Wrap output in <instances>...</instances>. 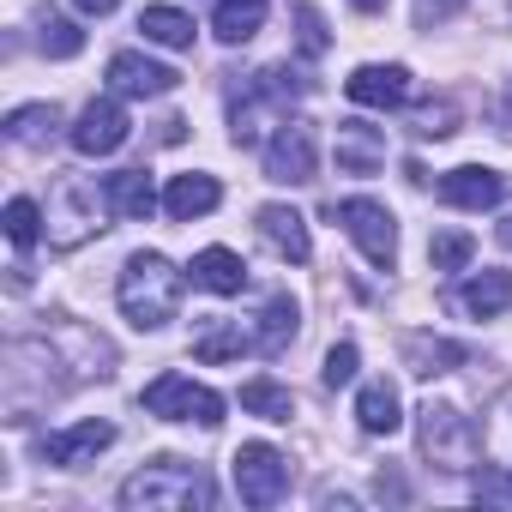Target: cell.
<instances>
[{
    "label": "cell",
    "instance_id": "cell-12",
    "mask_svg": "<svg viewBox=\"0 0 512 512\" xmlns=\"http://www.w3.org/2000/svg\"><path fill=\"white\" fill-rule=\"evenodd\" d=\"M440 199L458 205V211H488L506 199V175L500 169H482V163H464L452 175H440Z\"/></svg>",
    "mask_w": 512,
    "mask_h": 512
},
{
    "label": "cell",
    "instance_id": "cell-11",
    "mask_svg": "<svg viewBox=\"0 0 512 512\" xmlns=\"http://www.w3.org/2000/svg\"><path fill=\"white\" fill-rule=\"evenodd\" d=\"M175 85H181L175 67L145 61V55H133V49L109 61V91H115V97H163V91H175Z\"/></svg>",
    "mask_w": 512,
    "mask_h": 512
},
{
    "label": "cell",
    "instance_id": "cell-36",
    "mask_svg": "<svg viewBox=\"0 0 512 512\" xmlns=\"http://www.w3.org/2000/svg\"><path fill=\"white\" fill-rule=\"evenodd\" d=\"M494 235H500V247H512V211L500 217V229H494Z\"/></svg>",
    "mask_w": 512,
    "mask_h": 512
},
{
    "label": "cell",
    "instance_id": "cell-32",
    "mask_svg": "<svg viewBox=\"0 0 512 512\" xmlns=\"http://www.w3.org/2000/svg\"><path fill=\"white\" fill-rule=\"evenodd\" d=\"M296 37H302V55H326V19L314 7H296Z\"/></svg>",
    "mask_w": 512,
    "mask_h": 512
},
{
    "label": "cell",
    "instance_id": "cell-1",
    "mask_svg": "<svg viewBox=\"0 0 512 512\" xmlns=\"http://www.w3.org/2000/svg\"><path fill=\"white\" fill-rule=\"evenodd\" d=\"M175 308H181V272L163 253H133L127 272H121V314L139 332H157L175 320Z\"/></svg>",
    "mask_w": 512,
    "mask_h": 512
},
{
    "label": "cell",
    "instance_id": "cell-35",
    "mask_svg": "<svg viewBox=\"0 0 512 512\" xmlns=\"http://www.w3.org/2000/svg\"><path fill=\"white\" fill-rule=\"evenodd\" d=\"M73 7H79L85 19H103V13H115V7H121V0H73Z\"/></svg>",
    "mask_w": 512,
    "mask_h": 512
},
{
    "label": "cell",
    "instance_id": "cell-9",
    "mask_svg": "<svg viewBox=\"0 0 512 512\" xmlns=\"http://www.w3.org/2000/svg\"><path fill=\"white\" fill-rule=\"evenodd\" d=\"M266 181H284V187L314 181V127L308 121H278V133L266 145Z\"/></svg>",
    "mask_w": 512,
    "mask_h": 512
},
{
    "label": "cell",
    "instance_id": "cell-6",
    "mask_svg": "<svg viewBox=\"0 0 512 512\" xmlns=\"http://www.w3.org/2000/svg\"><path fill=\"white\" fill-rule=\"evenodd\" d=\"M139 404H145L151 416H163V422H199V428H217V422H223V398H217L211 386H193L187 374L151 380Z\"/></svg>",
    "mask_w": 512,
    "mask_h": 512
},
{
    "label": "cell",
    "instance_id": "cell-4",
    "mask_svg": "<svg viewBox=\"0 0 512 512\" xmlns=\"http://www.w3.org/2000/svg\"><path fill=\"white\" fill-rule=\"evenodd\" d=\"M326 217L350 229V241L362 247V260H368V266L392 272V260H398V223H392V211H386L380 199H332Z\"/></svg>",
    "mask_w": 512,
    "mask_h": 512
},
{
    "label": "cell",
    "instance_id": "cell-25",
    "mask_svg": "<svg viewBox=\"0 0 512 512\" xmlns=\"http://www.w3.org/2000/svg\"><path fill=\"white\" fill-rule=\"evenodd\" d=\"M241 410L260 416V422H290V416H296V398H290V386H278V380H247V386H241Z\"/></svg>",
    "mask_w": 512,
    "mask_h": 512
},
{
    "label": "cell",
    "instance_id": "cell-30",
    "mask_svg": "<svg viewBox=\"0 0 512 512\" xmlns=\"http://www.w3.org/2000/svg\"><path fill=\"white\" fill-rule=\"evenodd\" d=\"M470 253H476V241H470L464 229H446V235H434V241H428L434 272H464V266H470Z\"/></svg>",
    "mask_w": 512,
    "mask_h": 512
},
{
    "label": "cell",
    "instance_id": "cell-23",
    "mask_svg": "<svg viewBox=\"0 0 512 512\" xmlns=\"http://www.w3.org/2000/svg\"><path fill=\"white\" fill-rule=\"evenodd\" d=\"M356 422H362V434H398V386H386V380H374V386H362V398H356Z\"/></svg>",
    "mask_w": 512,
    "mask_h": 512
},
{
    "label": "cell",
    "instance_id": "cell-27",
    "mask_svg": "<svg viewBox=\"0 0 512 512\" xmlns=\"http://www.w3.org/2000/svg\"><path fill=\"white\" fill-rule=\"evenodd\" d=\"M241 350H253V338H247V332H235L229 320H205V326H199V338H193V356H199V362H235Z\"/></svg>",
    "mask_w": 512,
    "mask_h": 512
},
{
    "label": "cell",
    "instance_id": "cell-16",
    "mask_svg": "<svg viewBox=\"0 0 512 512\" xmlns=\"http://www.w3.org/2000/svg\"><path fill=\"white\" fill-rule=\"evenodd\" d=\"M386 163V133L368 121H338V169L344 175H374Z\"/></svg>",
    "mask_w": 512,
    "mask_h": 512
},
{
    "label": "cell",
    "instance_id": "cell-7",
    "mask_svg": "<svg viewBox=\"0 0 512 512\" xmlns=\"http://www.w3.org/2000/svg\"><path fill=\"white\" fill-rule=\"evenodd\" d=\"M235 488H241L247 506H278L290 494V458L266 440H247L235 452Z\"/></svg>",
    "mask_w": 512,
    "mask_h": 512
},
{
    "label": "cell",
    "instance_id": "cell-38",
    "mask_svg": "<svg viewBox=\"0 0 512 512\" xmlns=\"http://www.w3.org/2000/svg\"><path fill=\"white\" fill-rule=\"evenodd\" d=\"M476 494H512V482H476Z\"/></svg>",
    "mask_w": 512,
    "mask_h": 512
},
{
    "label": "cell",
    "instance_id": "cell-28",
    "mask_svg": "<svg viewBox=\"0 0 512 512\" xmlns=\"http://www.w3.org/2000/svg\"><path fill=\"white\" fill-rule=\"evenodd\" d=\"M37 49H43L49 61H73V55L85 49V31H79L67 13H43V19H37Z\"/></svg>",
    "mask_w": 512,
    "mask_h": 512
},
{
    "label": "cell",
    "instance_id": "cell-18",
    "mask_svg": "<svg viewBox=\"0 0 512 512\" xmlns=\"http://www.w3.org/2000/svg\"><path fill=\"white\" fill-rule=\"evenodd\" d=\"M217 199H223V187H217L211 175H175L169 193H163V211H169L175 223H193V217L217 211Z\"/></svg>",
    "mask_w": 512,
    "mask_h": 512
},
{
    "label": "cell",
    "instance_id": "cell-26",
    "mask_svg": "<svg viewBox=\"0 0 512 512\" xmlns=\"http://www.w3.org/2000/svg\"><path fill=\"white\" fill-rule=\"evenodd\" d=\"M139 31H145V43L193 49V19H187L181 7H145V13H139Z\"/></svg>",
    "mask_w": 512,
    "mask_h": 512
},
{
    "label": "cell",
    "instance_id": "cell-34",
    "mask_svg": "<svg viewBox=\"0 0 512 512\" xmlns=\"http://www.w3.org/2000/svg\"><path fill=\"white\" fill-rule=\"evenodd\" d=\"M458 7V0H416V25H434V19H446Z\"/></svg>",
    "mask_w": 512,
    "mask_h": 512
},
{
    "label": "cell",
    "instance_id": "cell-31",
    "mask_svg": "<svg viewBox=\"0 0 512 512\" xmlns=\"http://www.w3.org/2000/svg\"><path fill=\"white\" fill-rule=\"evenodd\" d=\"M7 235H13V247H37V235H43V211H37L31 199H7Z\"/></svg>",
    "mask_w": 512,
    "mask_h": 512
},
{
    "label": "cell",
    "instance_id": "cell-19",
    "mask_svg": "<svg viewBox=\"0 0 512 512\" xmlns=\"http://www.w3.org/2000/svg\"><path fill=\"white\" fill-rule=\"evenodd\" d=\"M103 193H109V205H115L127 223H145V217L157 211V187H151L145 169H121V175H109Z\"/></svg>",
    "mask_w": 512,
    "mask_h": 512
},
{
    "label": "cell",
    "instance_id": "cell-2",
    "mask_svg": "<svg viewBox=\"0 0 512 512\" xmlns=\"http://www.w3.org/2000/svg\"><path fill=\"white\" fill-rule=\"evenodd\" d=\"M314 85L302 79V73H290V67H266V73H253L241 91H235V109H229V133H235V145H253L278 115H284V103L290 97H308Z\"/></svg>",
    "mask_w": 512,
    "mask_h": 512
},
{
    "label": "cell",
    "instance_id": "cell-29",
    "mask_svg": "<svg viewBox=\"0 0 512 512\" xmlns=\"http://www.w3.org/2000/svg\"><path fill=\"white\" fill-rule=\"evenodd\" d=\"M61 127V109L55 103H31V109H13L7 115V133L19 139V145H37V139H49Z\"/></svg>",
    "mask_w": 512,
    "mask_h": 512
},
{
    "label": "cell",
    "instance_id": "cell-37",
    "mask_svg": "<svg viewBox=\"0 0 512 512\" xmlns=\"http://www.w3.org/2000/svg\"><path fill=\"white\" fill-rule=\"evenodd\" d=\"M356 13H386V0H350Z\"/></svg>",
    "mask_w": 512,
    "mask_h": 512
},
{
    "label": "cell",
    "instance_id": "cell-10",
    "mask_svg": "<svg viewBox=\"0 0 512 512\" xmlns=\"http://www.w3.org/2000/svg\"><path fill=\"white\" fill-rule=\"evenodd\" d=\"M121 145H127V109H121L115 97L85 103L79 121H73V151H79V157H109V151H121Z\"/></svg>",
    "mask_w": 512,
    "mask_h": 512
},
{
    "label": "cell",
    "instance_id": "cell-20",
    "mask_svg": "<svg viewBox=\"0 0 512 512\" xmlns=\"http://www.w3.org/2000/svg\"><path fill=\"white\" fill-rule=\"evenodd\" d=\"M290 338H296V302L284 290H272L266 314H260V332H253V356H278V350H290Z\"/></svg>",
    "mask_w": 512,
    "mask_h": 512
},
{
    "label": "cell",
    "instance_id": "cell-14",
    "mask_svg": "<svg viewBox=\"0 0 512 512\" xmlns=\"http://www.w3.org/2000/svg\"><path fill=\"white\" fill-rule=\"evenodd\" d=\"M109 440H115V428H109V422H79V428H61V434H49V440H43V464L79 470V464H91Z\"/></svg>",
    "mask_w": 512,
    "mask_h": 512
},
{
    "label": "cell",
    "instance_id": "cell-13",
    "mask_svg": "<svg viewBox=\"0 0 512 512\" xmlns=\"http://www.w3.org/2000/svg\"><path fill=\"white\" fill-rule=\"evenodd\" d=\"M344 91H350V103H362V109H404V103H410V73H404V67H356V73L344 79Z\"/></svg>",
    "mask_w": 512,
    "mask_h": 512
},
{
    "label": "cell",
    "instance_id": "cell-5",
    "mask_svg": "<svg viewBox=\"0 0 512 512\" xmlns=\"http://www.w3.org/2000/svg\"><path fill=\"white\" fill-rule=\"evenodd\" d=\"M422 452L440 464V470H470L476 452H482V434L470 416H458L452 404H422Z\"/></svg>",
    "mask_w": 512,
    "mask_h": 512
},
{
    "label": "cell",
    "instance_id": "cell-24",
    "mask_svg": "<svg viewBox=\"0 0 512 512\" xmlns=\"http://www.w3.org/2000/svg\"><path fill=\"white\" fill-rule=\"evenodd\" d=\"M260 25H266V0H217L211 31H217L223 43H247V37H260Z\"/></svg>",
    "mask_w": 512,
    "mask_h": 512
},
{
    "label": "cell",
    "instance_id": "cell-21",
    "mask_svg": "<svg viewBox=\"0 0 512 512\" xmlns=\"http://www.w3.org/2000/svg\"><path fill=\"white\" fill-rule=\"evenodd\" d=\"M458 302H464V314H476V320H500V314L512 308V272H476Z\"/></svg>",
    "mask_w": 512,
    "mask_h": 512
},
{
    "label": "cell",
    "instance_id": "cell-17",
    "mask_svg": "<svg viewBox=\"0 0 512 512\" xmlns=\"http://www.w3.org/2000/svg\"><path fill=\"white\" fill-rule=\"evenodd\" d=\"M187 278H193L199 290H211V296H241V290H247V266H241V253H229V247H205V253H193Z\"/></svg>",
    "mask_w": 512,
    "mask_h": 512
},
{
    "label": "cell",
    "instance_id": "cell-8",
    "mask_svg": "<svg viewBox=\"0 0 512 512\" xmlns=\"http://www.w3.org/2000/svg\"><path fill=\"white\" fill-rule=\"evenodd\" d=\"M103 199H109V193H97L91 181H67V187L55 193V211H49L55 247H79L85 235H97V229H103V223H97V217H103Z\"/></svg>",
    "mask_w": 512,
    "mask_h": 512
},
{
    "label": "cell",
    "instance_id": "cell-33",
    "mask_svg": "<svg viewBox=\"0 0 512 512\" xmlns=\"http://www.w3.org/2000/svg\"><path fill=\"white\" fill-rule=\"evenodd\" d=\"M320 380L338 392V386H350L356 380V344H338L332 356H326V368H320Z\"/></svg>",
    "mask_w": 512,
    "mask_h": 512
},
{
    "label": "cell",
    "instance_id": "cell-15",
    "mask_svg": "<svg viewBox=\"0 0 512 512\" xmlns=\"http://www.w3.org/2000/svg\"><path fill=\"white\" fill-rule=\"evenodd\" d=\"M260 235H266V247L278 253V260H290V266H302L308 253H314L308 223H302V211H290V205H260Z\"/></svg>",
    "mask_w": 512,
    "mask_h": 512
},
{
    "label": "cell",
    "instance_id": "cell-22",
    "mask_svg": "<svg viewBox=\"0 0 512 512\" xmlns=\"http://www.w3.org/2000/svg\"><path fill=\"white\" fill-rule=\"evenodd\" d=\"M404 362H410V374H446V368L470 362V350H464V344H452V338L410 332V338H404Z\"/></svg>",
    "mask_w": 512,
    "mask_h": 512
},
{
    "label": "cell",
    "instance_id": "cell-3",
    "mask_svg": "<svg viewBox=\"0 0 512 512\" xmlns=\"http://www.w3.org/2000/svg\"><path fill=\"white\" fill-rule=\"evenodd\" d=\"M121 506H211V482L187 458H157L121 482Z\"/></svg>",
    "mask_w": 512,
    "mask_h": 512
}]
</instances>
